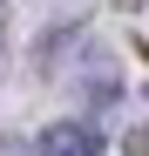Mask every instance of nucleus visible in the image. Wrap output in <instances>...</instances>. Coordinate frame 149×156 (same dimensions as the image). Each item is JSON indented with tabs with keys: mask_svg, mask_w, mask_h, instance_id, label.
<instances>
[{
	"mask_svg": "<svg viewBox=\"0 0 149 156\" xmlns=\"http://www.w3.org/2000/svg\"><path fill=\"white\" fill-rule=\"evenodd\" d=\"M41 156H102V129L95 122H54L41 136Z\"/></svg>",
	"mask_w": 149,
	"mask_h": 156,
	"instance_id": "1",
	"label": "nucleus"
}]
</instances>
